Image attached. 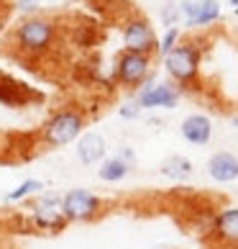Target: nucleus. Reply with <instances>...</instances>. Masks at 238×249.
I'll list each match as a JSON object with an SVG mask.
<instances>
[{
    "label": "nucleus",
    "instance_id": "3",
    "mask_svg": "<svg viewBox=\"0 0 238 249\" xmlns=\"http://www.w3.org/2000/svg\"><path fill=\"white\" fill-rule=\"evenodd\" d=\"M57 39V26L44 16H29L16 26L13 41L26 57H44L49 54Z\"/></svg>",
    "mask_w": 238,
    "mask_h": 249
},
{
    "label": "nucleus",
    "instance_id": "20",
    "mask_svg": "<svg viewBox=\"0 0 238 249\" xmlns=\"http://www.w3.org/2000/svg\"><path fill=\"white\" fill-rule=\"evenodd\" d=\"M39 8V0H18V11L23 13H33Z\"/></svg>",
    "mask_w": 238,
    "mask_h": 249
},
{
    "label": "nucleus",
    "instance_id": "2",
    "mask_svg": "<svg viewBox=\"0 0 238 249\" xmlns=\"http://www.w3.org/2000/svg\"><path fill=\"white\" fill-rule=\"evenodd\" d=\"M164 72L169 75L172 85L185 90H195L200 80V62H203V49L197 41H179L169 54H164Z\"/></svg>",
    "mask_w": 238,
    "mask_h": 249
},
{
    "label": "nucleus",
    "instance_id": "17",
    "mask_svg": "<svg viewBox=\"0 0 238 249\" xmlns=\"http://www.w3.org/2000/svg\"><path fill=\"white\" fill-rule=\"evenodd\" d=\"M179 36H182V31L177 29V26H172V29H167L161 39H157V52H154V54H159V57H164V54H169V52H172V49H175L177 44H179Z\"/></svg>",
    "mask_w": 238,
    "mask_h": 249
},
{
    "label": "nucleus",
    "instance_id": "13",
    "mask_svg": "<svg viewBox=\"0 0 238 249\" xmlns=\"http://www.w3.org/2000/svg\"><path fill=\"white\" fill-rule=\"evenodd\" d=\"M77 160L85 164V167H93V164H100L108 154V139L97 131H82V136L77 139Z\"/></svg>",
    "mask_w": 238,
    "mask_h": 249
},
{
    "label": "nucleus",
    "instance_id": "15",
    "mask_svg": "<svg viewBox=\"0 0 238 249\" xmlns=\"http://www.w3.org/2000/svg\"><path fill=\"white\" fill-rule=\"evenodd\" d=\"M131 175V167L126 162H121L118 157H105L97 167V178L103 182H121Z\"/></svg>",
    "mask_w": 238,
    "mask_h": 249
},
{
    "label": "nucleus",
    "instance_id": "5",
    "mask_svg": "<svg viewBox=\"0 0 238 249\" xmlns=\"http://www.w3.org/2000/svg\"><path fill=\"white\" fill-rule=\"evenodd\" d=\"M136 103H139L141 110H172V108H177L179 106V100H182V90L175 88L172 82H159L157 75H151L146 77L139 88H136Z\"/></svg>",
    "mask_w": 238,
    "mask_h": 249
},
{
    "label": "nucleus",
    "instance_id": "19",
    "mask_svg": "<svg viewBox=\"0 0 238 249\" xmlns=\"http://www.w3.org/2000/svg\"><path fill=\"white\" fill-rule=\"evenodd\" d=\"M113 157H118V160H121V162H126L128 167L133 170V164H136V152H133V146H128V144H121V146H118V149H115V154H113Z\"/></svg>",
    "mask_w": 238,
    "mask_h": 249
},
{
    "label": "nucleus",
    "instance_id": "16",
    "mask_svg": "<svg viewBox=\"0 0 238 249\" xmlns=\"http://www.w3.org/2000/svg\"><path fill=\"white\" fill-rule=\"evenodd\" d=\"M44 190H47V185H44L41 180L29 178V180H23L21 185H16L13 190H8L3 196V203H21V200H29L33 196H39V193H44Z\"/></svg>",
    "mask_w": 238,
    "mask_h": 249
},
{
    "label": "nucleus",
    "instance_id": "18",
    "mask_svg": "<svg viewBox=\"0 0 238 249\" xmlns=\"http://www.w3.org/2000/svg\"><path fill=\"white\" fill-rule=\"evenodd\" d=\"M143 110L139 108V103H136V98H128L126 103H121V108H118V116L123 118V121H136V118H141Z\"/></svg>",
    "mask_w": 238,
    "mask_h": 249
},
{
    "label": "nucleus",
    "instance_id": "12",
    "mask_svg": "<svg viewBox=\"0 0 238 249\" xmlns=\"http://www.w3.org/2000/svg\"><path fill=\"white\" fill-rule=\"evenodd\" d=\"M205 170H207V178L213 182H218V185H231V182L238 180V157L228 149L215 152L207 160Z\"/></svg>",
    "mask_w": 238,
    "mask_h": 249
},
{
    "label": "nucleus",
    "instance_id": "8",
    "mask_svg": "<svg viewBox=\"0 0 238 249\" xmlns=\"http://www.w3.org/2000/svg\"><path fill=\"white\" fill-rule=\"evenodd\" d=\"M157 31L149 18L133 16L123 23V52H136V54H154L157 52Z\"/></svg>",
    "mask_w": 238,
    "mask_h": 249
},
{
    "label": "nucleus",
    "instance_id": "14",
    "mask_svg": "<svg viewBox=\"0 0 238 249\" xmlns=\"http://www.w3.org/2000/svg\"><path fill=\"white\" fill-rule=\"evenodd\" d=\"M161 175L172 182H187L192 175H195V164H192L190 157H182V154H172L161 162Z\"/></svg>",
    "mask_w": 238,
    "mask_h": 249
},
{
    "label": "nucleus",
    "instance_id": "4",
    "mask_svg": "<svg viewBox=\"0 0 238 249\" xmlns=\"http://www.w3.org/2000/svg\"><path fill=\"white\" fill-rule=\"evenodd\" d=\"M59 211L67 224H90V221L103 216L105 203H103V198L95 196L87 188H72L62 196Z\"/></svg>",
    "mask_w": 238,
    "mask_h": 249
},
{
    "label": "nucleus",
    "instance_id": "10",
    "mask_svg": "<svg viewBox=\"0 0 238 249\" xmlns=\"http://www.w3.org/2000/svg\"><path fill=\"white\" fill-rule=\"evenodd\" d=\"M210 236L215 239L221 247H236L238 239V208L236 206H225L210 218Z\"/></svg>",
    "mask_w": 238,
    "mask_h": 249
},
{
    "label": "nucleus",
    "instance_id": "9",
    "mask_svg": "<svg viewBox=\"0 0 238 249\" xmlns=\"http://www.w3.org/2000/svg\"><path fill=\"white\" fill-rule=\"evenodd\" d=\"M179 16L185 18V23L192 29H205L221 21V3L218 0H182L177 5Z\"/></svg>",
    "mask_w": 238,
    "mask_h": 249
},
{
    "label": "nucleus",
    "instance_id": "21",
    "mask_svg": "<svg viewBox=\"0 0 238 249\" xmlns=\"http://www.w3.org/2000/svg\"><path fill=\"white\" fill-rule=\"evenodd\" d=\"M228 5H231L233 11H236V8H238V0H228Z\"/></svg>",
    "mask_w": 238,
    "mask_h": 249
},
{
    "label": "nucleus",
    "instance_id": "7",
    "mask_svg": "<svg viewBox=\"0 0 238 249\" xmlns=\"http://www.w3.org/2000/svg\"><path fill=\"white\" fill-rule=\"evenodd\" d=\"M59 203H62V196H57V193H39L36 196L33 211H31V226L36 231L59 234L67 226V221H64L59 211Z\"/></svg>",
    "mask_w": 238,
    "mask_h": 249
},
{
    "label": "nucleus",
    "instance_id": "1",
    "mask_svg": "<svg viewBox=\"0 0 238 249\" xmlns=\"http://www.w3.org/2000/svg\"><path fill=\"white\" fill-rule=\"evenodd\" d=\"M87 128V113L77 106L57 108L41 126V144L49 149H62V146L75 144L82 131Z\"/></svg>",
    "mask_w": 238,
    "mask_h": 249
},
{
    "label": "nucleus",
    "instance_id": "11",
    "mask_svg": "<svg viewBox=\"0 0 238 249\" xmlns=\"http://www.w3.org/2000/svg\"><path fill=\"white\" fill-rule=\"evenodd\" d=\"M179 134L182 139H185L187 144L192 146H207L210 142H213V121H210V116L205 113H190L185 121L179 124Z\"/></svg>",
    "mask_w": 238,
    "mask_h": 249
},
{
    "label": "nucleus",
    "instance_id": "6",
    "mask_svg": "<svg viewBox=\"0 0 238 249\" xmlns=\"http://www.w3.org/2000/svg\"><path fill=\"white\" fill-rule=\"evenodd\" d=\"M151 75V54H136V52H121L113 64V82L123 88H139L141 82Z\"/></svg>",
    "mask_w": 238,
    "mask_h": 249
}]
</instances>
